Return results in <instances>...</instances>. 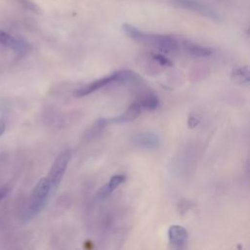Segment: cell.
Here are the masks:
<instances>
[{"instance_id": "1", "label": "cell", "mask_w": 250, "mask_h": 250, "mask_svg": "<svg viewBox=\"0 0 250 250\" xmlns=\"http://www.w3.org/2000/svg\"><path fill=\"white\" fill-rule=\"evenodd\" d=\"M122 30L131 39L152 45L155 48L164 52H173L178 50L180 47L178 40L170 35L146 33L129 23H123Z\"/></svg>"}, {"instance_id": "2", "label": "cell", "mask_w": 250, "mask_h": 250, "mask_svg": "<svg viewBox=\"0 0 250 250\" xmlns=\"http://www.w3.org/2000/svg\"><path fill=\"white\" fill-rule=\"evenodd\" d=\"M139 78V76L129 70V69H123V70H118V71H114L111 74H108L106 76L101 77L83 87H81L80 89L75 91V96L76 97H84V96H88L104 87H106L108 85L111 84H128V83H132L137 81Z\"/></svg>"}, {"instance_id": "3", "label": "cell", "mask_w": 250, "mask_h": 250, "mask_svg": "<svg viewBox=\"0 0 250 250\" xmlns=\"http://www.w3.org/2000/svg\"><path fill=\"white\" fill-rule=\"evenodd\" d=\"M51 187L47 177L41 178L35 185L27 206V215L34 217L44 208L51 194Z\"/></svg>"}, {"instance_id": "4", "label": "cell", "mask_w": 250, "mask_h": 250, "mask_svg": "<svg viewBox=\"0 0 250 250\" xmlns=\"http://www.w3.org/2000/svg\"><path fill=\"white\" fill-rule=\"evenodd\" d=\"M70 157H71L70 149H65V150L62 151L58 155V157L55 159V161L49 171V175L47 176V179L50 183L52 193L60 186V184L64 176V173L67 169Z\"/></svg>"}, {"instance_id": "5", "label": "cell", "mask_w": 250, "mask_h": 250, "mask_svg": "<svg viewBox=\"0 0 250 250\" xmlns=\"http://www.w3.org/2000/svg\"><path fill=\"white\" fill-rule=\"evenodd\" d=\"M176 4L188 9L191 10L195 13H198L204 17H208L210 19L218 20L220 16L213 10L210 6L200 2L199 0H173Z\"/></svg>"}, {"instance_id": "6", "label": "cell", "mask_w": 250, "mask_h": 250, "mask_svg": "<svg viewBox=\"0 0 250 250\" xmlns=\"http://www.w3.org/2000/svg\"><path fill=\"white\" fill-rule=\"evenodd\" d=\"M132 144L139 148L155 149L160 146V139L153 132H140L133 136Z\"/></svg>"}, {"instance_id": "7", "label": "cell", "mask_w": 250, "mask_h": 250, "mask_svg": "<svg viewBox=\"0 0 250 250\" xmlns=\"http://www.w3.org/2000/svg\"><path fill=\"white\" fill-rule=\"evenodd\" d=\"M168 240L170 245L176 249H182L186 246L188 240L187 229L179 225H173L168 229Z\"/></svg>"}, {"instance_id": "8", "label": "cell", "mask_w": 250, "mask_h": 250, "mask_svg": "<svg viewBox=\"0 0 250 250\" xmlns=\"http://www.w3.org/2000/svg\"><path fill=\"white\" fill-rule=\"evenodd\" d=\"M0 44L20 53H23L28 49L27 44L23 40L19 39L3 30H0Z\"/></svg>"}, {"instance_id": "9", "label": "cell", "mask_w": 250, "mask_h": 250, "mask_svg": "<svg viewBox=\"0 0 250 250\" xmlns=\"http://www.w3.org/2000/svg\"><path fill=\"white\" fill-rule=\"evenodd\" d=\"M125 176L124 175H114L110 178V180L102 187L98 193H97V199L104 200L106 197H108L122 183L125 182Z\"/></svg>"}, {"instance_id": "10", "label": "cell", "mask_w": 250, "mask_h": 250, "mask_svg": "<svg viewBox=\"0 0 250 250\" xmlns=\"http://www.w3.org/2000/svg\"><path fill=\"white\" fill-rule=\"evenodd\" d=\"M142 106L139 102H136L132 104L122 114L112 117L109 119V123H127L135 120L142 112Z\"/></svg>"}, {"instance_id": "11", "label": "cell", "mask_w": 250, "mask_h": 250, "mask_svg": "<svg viewBox=\"0 0 250 250\" xmlns=\"http://www.w3.org/2000/svg\"><path fill=\"white\" fill-rule=\"evenodd\" d=\"M183 45H184V48L187 51V53H188L190 56L196 57V58L209 57L214 52V50L212 48L201 46V45H198V44H195L192 42H188V41H185L183 43Z\"/></svg>"}, {"instance_id": "12", "label": "cell", "mask_w": 250, "mask_h": 250, "mask_svg": "<svg viewBox=\"0 0 250 250\" xmlns=\"http://www.w3.org/2000/svg\"><path fill=\"white\" fill-rule=\"evenodd\" d=\"M109 123V119L106 118H99L95 121V123L88 129V131L85 133V139L88 141H92L97 139L101 136V134L104 132L107 124Z\"/></svg>"}, {"instance_id": "13", "label": "cell", "mask_w": 250, "mask_h": 250, "mask_svg": "<svg viewBox=\"0 0 250 250\" xmlns=\"http://www.w3.org/2000/svg\"><path fill=\"white\" fill-rule=\"evenodd\" d=\"M143 109L154 110L159 105V100L154 94H147L139 101Z\"/></svg>"}, {"instance_id": "14", "label": "cell", "mask_w": 250, "mask_h": 250, "mask_svg": "<svg viewBox=\"0 0 250 250\" xmlns=\"http://www.w3.org/2000/svg\"><path fill=\"white\" fill-rule=\"evenodd\" d=\"M231 78L238 84H247L249 82L248 66H242L234 69L231 73Z\"/></svg>"}, {"instance_id": "15", "label": "cell", "mask_w": 250, "mask_h": 250, "mask_svg": "<svg viewBox=\"0 0 250 250\" xmlns=\"http://www.w3.org/2000/svg\"><path fill=\"white\" fill-rule=\"evenodd\" d=\"M152 59L157 62V63H159L160 65H163V66H172V62L168 59V58H166V57H164L163 55H159V54H153L152 55Z\"/></svg>"}, {"instance_id": "16", "label": "cell", "mask_w": 250, "mask_h": 250, "mask_svg": "<svg viewBox=\"0 0 250 250\" xmlns=\"http://www.w3.org/2000/svg\"><path fill=\"white\" fill-rule=\"evenodd\" d=\"M198 123H199V120H198L197 118H195V117H193V116H189V117H188V124L189 125V127H190V128L195 127Z\"/></svg>"}, {"instance_id": "17", "label": "cell", "mask_w": 250, "mask_h": 250, "mask_svg": "<svg viewBox=\"0 0 250 250\" xmlns=\"http://www.w3.org/2000/svg\"><path fill=\"white\" fill-rule=\"evenodd\" d=\"M5 130H6V123L4 122V120L0 119V137L4 134Z\"/></svg>"}, {"instance_id": "18", "label": "cell", "mask_w": 250, "mask_h": 250, "mask_svg": "<svg viewBox=\"0 0 250 250\" xmlns=\"http://www.w3.org/2000/svg\"><path fill=\"white\" fill-rule=\"evenodd\" d=\"M7 193H8V188H0V201L6 196Z\"/></svg>"}]
</instances>
